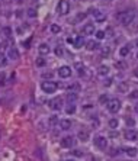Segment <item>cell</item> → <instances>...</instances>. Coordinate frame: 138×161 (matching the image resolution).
Segmentation results:
<instances>
[{
  "instance_id": "cell-1",
  "label": "cell",
  "mask_w": 138,
  "mask_h": 161,
  "mask_svg": "<svg viewBox=\"0 0 138 161\" xmlns=\"http://www.w3.org/2000/svg\"><path fill=\"white\" fill-rule=\"evenodd\" d=\"M118 17H119V20H121L122 25H129V23H132V22H134L135 13L132 10H127V12H122Z\"/></svg>"
},
{
  "instance_id": "cell-2",
  "label": "cell",
  "mask_w": 138,
  "mask_h": 161,
  "mask_svg": "<svg viewBox=\"0 0 138 161\" xmlns=\"http://www.w3.org/2000/svg\"><path fill=\"white\" fill-rule=\"evenodd\" d=\"M41 89H42L44 93H55V90L58 89V84L54 83V81H42Z\"/></svg>"
},
{
  "instance_id": "cell-3",
  "label": "cell",
  "mask_w": 138,
  "mask_h": 161,
  "mask_svg": "<svg viewBox=\"0 0 138 161\" xmlns=\"http://www.w3.org/2000/svg\"><path fill=\"white\" fill-rule=\"evenodd\" d=\"M106 106H108V110H109L110 113H116V112H119V109H121V100H118V99H110V100L106 103Z\"/></svg>"
},
{
  "instance_id": "cell-4",
  "label": "cell",
  "mask_w": 138,
  "mask_h": 161,
  "mask_svg": "<svg viewBox=\"0 0 138 161\" xmlns=\"http://www.w3.org/2000/svg\"><path fill=\"white\" fill-rule=\"evenodd\" d=\"M95 145H96L98 148H100V150H106V147H108V140H106V136H103V135L96 136V138H95Z\"/></svg>"
},
{
  "instance_id": "cell-5",
  "label": "cell",
  "mask_w": 138,
  "mask_h": 161,
  "mask_svg": "<svg viewBox=\"0 0 138 161\" xmlns=\"http://www.w3.org/2000/svg\"><path fill=\"white\" fill-rule=\"evenodd\" d=\"M58 13L60 15H67L68 12H70V3L67 2V0H61V2L58 3Z\"/></svg>"
},
{
  "instance_id": "cell-6",
  "label": "cell",
  "mask_w": 138,
  "mask_h": 161,
  "mask_svg": "<svg viewBox=\"0 0 138 161\" xmlns=\"http://www.w3.org/2000/svg\"><path fill=\"white\" fill-rule=\"evenodd\" d=\"M50 107L53 109V110H60L61 107H63V99L61 97H54V99H51L50 100Z\"/></svg>"
},
{
  "instance_id": "cell-7",
  "label": "cell",
  "mask_w": 138,
  "mask_h": 161,
  "mask_svg": "<svg viewBox=\"0 0 138 161\" xmlns=\"http://www.w3.org/2000/svg\"><path fill=\"white\" fill-rule=\"evenodd\" d=\"M58 76L61 77V78H68L71 76V68L68 67V65H63V67H60V70H58Z\"/></svg>"
},
{
  "instance_id": "cell-8",
  "label": "cell",
  "mask_w": 138,
  "mask_h": 161,
  "mask_svg": "<svg viewBox=\"0 0 138 161\" xmlns=\"http://www.w3.org/2000/svg\"><path fill=\"white\" fill-rule=\"evenodd\" d=\"M90 12H92V15H93L95 20H98V22H103V20H106V15H105L103 12H100L99 9H90Z\"/></svg>"
},
{
  "instance_id": "cell-9",
  "label": "cell",
  "mask_w": 138,
  "mask_h": 161,
  "mask_svg": "<svg viewBox=\"0 0 138 161\" xmlns=\"http://www.w3.org/2000/svg\"><path fill=\"white\" fill-rule=\"evenodd\" d=\"M74 145V138L73 136H64L61 140V147L64 148H71Z\"/></svg>"
},
{
  "instance_id": "cell-10",
  "label": "cell",
  "mask_w": 138,
  "mask_h": 161,
  "mask_svg": "<svg viewBox=\"0 0 138 161\" xmlns=\"http://www.w3.org/2000/svg\"><path fill=\"white\" fill-rule=\"evenodd\" d=\"M83 34L84 35H93L95 34V23H86L83 26Z\"/></svg>"
},
{
  "instance_id": "cell-11",
  "label": "cell",
  "mask_w": 138,
  "mask_h": 161,
  "mask_svg": "<svg viewBox=\"0 0 138 161\" xmlns=\"http://www.w3.org/2000/svg\"><path fill=\"white\" fill-rule=\"evenodd\" d=\"M38 51H39V54H41V55H47V54H50V51H51V50H50V47H48V44H45V42H44V44H41L39 47H38Z\"/></svg>"
},
{
  "instance_id": "cell-12",
  "label": "cell",
  "mask_w": 138,
  "mask_h": 161,
  "mask_svg": "<svg viewBox=\"0 0 138 161\" xmlns=\"http://www.w3.org/2000/svg\"><path fill=\"white\" fill-rule=\"evenodd\" d=\"M86 48H87L89 51H93V50L99 48V44H98L96 41H93V39H90V41L86 42Z\"/></svg>"
},
{
  "instance_id": "cell-13",
  "label": "cell",
  "mask_w": 138,
  "mask_h": 161,
  "mask_svg": "<svg viewBox=\"0 0 138 161\" xmlns=\"http://www.w3.org/2000/svg\"><path fill=\"white\" fill-rule=\"evenodd\" d=\"M58 123H60L61 129H64V131L70 129V128H71V125H73V123H71V121H68V119H61Z\"/></svg>"
},
{
  "instance_id": "cell-14",
  "label": "cell",
  "mask_w": 138,
  "mask_h": 161,
  "mask_svg": "<svg viewBox=\"0 0 138 161\" xmlns=\"http://www.w3.org/2000/svg\"><path fill=\"white\" fill-rule=\"evenodd\" d=\"M98 74L102 76V77L108 76V74H109V67H108V65H100V67L98 68Z\"/></svg>"
},
{
  "instance_id": "cell-15",
  "label": "cell",
  "mask_w": 138,
  "mask_h": 161,
  "mask_svg": "<svg viewBox=\"0 0 138 161\" xmlns=\"http://www.w3.org/2000/svg\"><path fill=\"white\" fill-rule=\"evenodd\" d=\"M127 140L138 141V131H128L127 132Z\"/></svg>"
},
{
  "instance_id": "cell-16",
  "label": "cell",
  "mask_w": 138,
  "mask_h": 161,
  "mask_svg": "<svg viewBox=\"0 0 138 161\" xmlns=\"http://www.w3.org/2000/svg\"><path fill=\"white\" fill-rule=\"evenodd\" d=\"M118 90L121 91V93H128V90H129V84L127 81H122L118 84Z\"/></svg>"
},
{
  "instance_id": "cell-17",
  "label": "cell",
  "mask_w": 138,
  "mask_h": 161,
  "mask_svg": "<svg viewBox=\"0 0 138 161\" xmlns=\"http://www.w3.org/2000/svg\"><path fill=\"white\" fill-rule=\"evenodd\" d=\"M73 45H74V48H77V50L81 48L83 45H84V38L83 36H76V41H74Z\"/></svg>"
},
{
  "instance_id": "cell-18",
  "label": "cell",
  "mask_w": 138,
  "mask_h": 161,
  "mask_svg": "<svg viewBox=\"0 0 138 161\" xmlns=\"http://www.w3.org/2000/svg\"><path fill=\"white\" fill-rule=\"evenodd\" d=\"M9 58H12V60H18V58H19V51H18L15 47H12V48L9 50Z\"/></svg>"
},
{
  "instance_id": "cell-19",
  "label": "cell",
  "mask_w": 138,
  "mask_h": 161,
  "mask_svg": "<svg viewBox=\"0 0 138 161\" xmlns=\"http://www.w3.org/2000/svg\"><path fill=\"white\" fill-rule=\"evenodd\" d=\"M77 136H79V140H80V141H83V142H84V141H87V140H89V131H80Z\"/></svg>"
},
{
  "instance_id": "cell-20",
  "label": "cell",
  "mask_w": 138,
  "mask_h": 161,
  "mask_svg": "<svg viewBox=\"0 0 138 161\" xmlns=\"http://www.w3.org/2000/svg\"><path fill=\"white\" fill-rule=\"evenodd\" d=\"M125 154L128 157H137L138 151H137V148H125Z\"/></svg>"
},
{
  "instance_id": "cell-21",
  "label": "cell",
  "mask_w": 138,
  "mask_h": 161,
  "mask_svg": "<svg viewBox=\"0 0 138 161\" xmlns=\"http://www.w3.org/2000/svg\"><path fill=\"white\" fill-rule=\"evenodd\" d=\"M129 51H131V47H129V45H125V47H122L119 50V54H121V57H127L129 54Z\"/></svg>"
},
{
  "instance_id": "cell-22",
  "label": "cell",
  "mask_w": 138,
  "mask_h": 161,
  "mask_svg": "<svg viewBox=\"0 0 138 161\" xmlns=\"http://www.w3.org/2000/svg\"><path fill=\"white\" fill-rule=\"evenodd\" d=\"M6 48H7V44H6V41L0 42V55H3V54L6 52Z\"/></svg>"
},
{
  "instance_id": "cell-23",
  "label": "cell",
  "mask_w": 138,
  "mask_h": 161,
  "mask_svg": "<svg viewBox=\"0 0 138 161\" xmlns=\"http://www.w3.org/2000/svg\"><path fill=\"white\" fill-rule=\"evenodd\" d=\"M118 125H119L118 119H110V121H109V126H110L112 129H116V128H118Z\"/></svg>"
},
{
  "instance_id": "cell-24",
  "label": "cell",
  "mask_w": 138,
  "mask_h": 161,
  "mask_svg": "<svg viewBox=\"0 0 138 161\" xmlns=\"http://www.w3.org/2000/svg\"><path fill=\"white\" fill-rule=\"evenodd\" d=\"M58 122H60V121H58V118L55 116V115H53V116L50 118V121H48V123H50L51 126H54V125H57Z\"/></svg>"
},
{
  "instance_id": "cell-25",
  "label": "cell",
  "mask_w": 138,
  "mask_h": 161,
  "mask_svg": "<svg viewBox=\"0 0 138 161\" xmlns=\"http://www.w3.org/2000/svg\"><path fill=\"white\" fill-rule=\"evenodd\" d=\"M26 15H28L29 17H36V10H35L34 7H29V9L26 10Z\"/></svg>"
},
{
  "instance_id": "cell-26",
  "label": "cell",
  "mask_w": 138,
  "mask_h": 161,
  "mask_svg": "<svg viewBox=\"0 0 138 161\" xmlns=\"http://www.w3.org/2000/svg\"><path fill=\"white\" fill-rule=\"evenodd\" d=\"M109 54H110V48H109V47H103L102 51H100V55H102V57H108Z\"/></svg>"
},
{
  "instance_id": "cell-27",
  "label": "cell",
  "mask_w": 138,
  "mask_h": 161,
  "mask_svg": "<svg viewBox=\"0 0 138 161\" xmlns=\"http://www.w3.org/2000/svg\"><path fill=\"white\" fill-rule=\"evenodd\" d=\"M76 99H77V95H76V93H73V91L67 95V100H68V102H74Z\"/></svg>"
},
{
  "instance_id": "cell-28",
  "label": "cell",
  "mask_w": 138,
  "mask_h": 161,
  "mask_svg": "<svg viewBox=\"0 0 138 161\" xmlns=\"http://www.w3.org/2000/svg\"><path fill=\"white\" fill-rule=\"evenodd\" d=\"M7 65V58L5 55H0V67H6Z\"/></svg>"
},
{
  "instance_id": "cell-29",
  "label": "cell",
  "mask_w": 138,
  "mask_h": 161,
  "mask_svg": "<svg viewBox=\"0 0 138 161\" xmlns=\"http://www.w3.org/2000/svg\"><path fill=\"white\" fill-rule=\"evenodd\" d=\"M60 31H61V28H60L58 25H55V23L51 25V32H53V34H60Z\"/></svg>"
},
{
  "instance_id": "cell-30",
  "label": "cell",
  "mask_w": 138,
  "mask_h": 161,
  "mask_svg": "<svg viewBox=\"0 0 138 161\" xmlns=\"http://www.w3.org/2000/svg\"><path fill=\"white\" fill-rule=\"evenodd\" d=\"M65 112H67L68 115H71V113H74V112H76V106H74V105H70V106H68V107H67V110H65Z\"/></svg>"
},
{
  "instance_id": "cell-31",
  "label": "cell",
  "mask_w": 138,
  "mask_h": 161,
  "mask_svg": "<svg viewBox=\"0 0 138 161\" xmlns=\"http://www.w3.org/2000/svg\"><path fill=\"white\" fill-rule=\"evenodd\" d=\"M106 35H105V31H96V38L98 39H103Z\"/></svg>"
},
{
  "instance_id": "cell-32",
  "label": "cell",
  "mask_w": 138,
  "mask_h": 161,
  "mask_svg": "<svg viewBox=\"0 0 138 161\" xmlns=\"http://www.w3.org/2000/svg\"><path fill=\"white\" fill-rule=\"evenodd\" d=\"M45 65V60L44 58H36V67H44Z\"/></svg>"
},
{
  "instance_id": "cell-33",
  "label": "cell",
  "mask_w": 138,
  "mask_h": 161,
  "mask_svg": "<svg viewBox=\"0 0 138 161\" xmlns=\"http://www.w3.org/2000/svg\"><path fill=\"white\" fill-rule=\"evenodd\" d=\"M99 102H100V103H108V102H109V97H108V95H103V96H100V97H99Z\"/></svg>"
},
{
  "instance_id": "cell-34",
  "label": "cell",
  "mask_w": 138,
  "mask_h": 161,
  "mask_svg": "<svg viewBox=\"0 0 138 161\" xmlns=\"http://www.w3.org/2000/svg\"><path fill=\"white\" fill-rule=\"evenodd\" d=\"M71 154L76 155V157H83V155H84V152L80 151V150H74V151H71Z\"/></svg>"
},
{
  "instance_id": "cell-35",
  "label": "cell",
  "mask_w": 138,
  "mask_h": 161,
  "mask_svg": "<svg viewBox=\"0 0 138 161\" xmlns=\"http://www.w3.org/2000/svg\"><path fill=\"white\" fill-rule=\"evenodd\" d=\"M6 81V74L5 73H0V86H3Z\"/></svg>"
},
{
  "instance_id": "cell-36",
  "label": "cell",
  "mask_w": 138,
  "mask_h": 161,
  "mask_svg": "<svg viewBox=\"0 0 138 161\" xmlns=\"http://www.w3.org/2000/svg\"><path fill=\"white\" fill-rule=\"evenodd\" d=\"M55 55L57 57H63V48L61 47H57L55 48Z\"/></svg>"
},
{
  "instance_id": "cell-37",
  "label": "cell",
  "mask_w": 138,
  "mask_h": 161,
  "mask_svg": "<svg viewBox=\"0 0 138 161\" xmlns=\"http://www.w3.org/2000/svg\"><path fill=\"white\" fill-rule=\"evenodd\" d=\"M129 97L131 99H138V90H134L132 93H129Z\"/></svg>"
},
{
  "instance_id": "cell-38",
  "label": "cell",
  "mask_w": 138,
  "mask_h": 161,
  "mask_svg": "<svg viewBox=\"0 0 138 161\" xmlns=\"http://www.w3.org/2000/svg\"><path fill=\"white\" fill-rule=\"evenodd\" d=\"M76 68H77V70L81 73V70H84V65H83L81 62H77V64H76Z\"/></svg>"
},
{
  "instance_id": "cell-39",
  "label": "cell",
  "mask_w": 138,
  "mask_h": 161,
  "mask_svg": "<svg viewBox=\"0 0 138 161\" xmlns=\"http://www.w3.org/2000/svg\"><path fill=\"white\" fill-rule=\"evenodd\" d=\"M125 121H127V123H128V125H129V126H134V123H135V122H134V119H132V118H127V119H125Z\"/></svg>"
},
{
  "instance_id": "cell-40",
  "label": "cell",
  "mask_w": 138,
  "mask_h": 161,
  "mask_svg": "<svg viewBox=\"0 0 138 161\" xmlns=\"http://www.w3.org/2000/svg\"><path fill=\"white\" fill-rule=\"evenodd\" d=\"M112 34H113V31H112L110 28H108V29L105 31V35H106V36H112Z\"/></svg>"
},
{
  "instance_id": "cell-41",
  "label": "cell",
  "mask_w": 138,
  "mask_h": 161,
  "mask_svg": "<svg viewBox=\"0 0 138 161\" xmlns=\"http://www.w3.org/2000/svg\"><path fill=\"white\" fill-rule=\"evenodd\" d=\"M74 41H76V36H70V38H67V42H68V44H74Z\"/></svg>"
},
{
  "instance_id": "cell-42",
  "label": "cell",
  "mask_w": 138,
  "mask_h": 161,
  "mask_svg": "<svg viewBox=\"0 0 138 161\" xmlns=\"http://www.w3.org/2000/svg\"><path fill=\"white\" fill-rule=\"evenodd\" d=\"M5 34H6V36H12V31L9 28H5Z\"/></svg>"
},
{
  "instance_id": "cell-43",
  "label": "cell",
  "mask_w": 138,
  "mask_h": 161,
  "mask_svg": "<svg viewBox=\"0 0 138 161\" xmlns=\"http://www.w3.org/2000/svg\"><path fill=\"white\" fill-rule=\"evenodd\" d=\"M115 65H116L118 68H125V64H124V62H116Z\"/></svg>"
},
{
  "instance_id": "cell-44",
  "label": "cell",
  "mask_w": 138,
  "mask_h": 161,
  "mask_svg": "<svg viewBox=\"0 0 138 161\" xmlns=\"http://www.w3.org/2000/svg\"><path fill=\"white\" fill-rule=\"evenodd\" d=\"M110 84H112V78H108V80H105V86H108V87H109Z\"/></svg>"
},
{
  "instance_id": "cell-45",
  "label": "cell",
  "mask_w": 138,
  "mask_h": 161,
  "mask_svg": "<svg viewBox=\"0 0 138 161\" xmlns=\"http://www.w3.org/2000/svg\"><path fill=\"white\" fill-rule=\"evenodd\" d=\"M44 77L47 78V77H53V73L51 71H48V73H44Z\"/></svg>"
},
{
  "instance_id": "cell-46",
  "label": "cell",
  "mask_w": 138,
  "mask_h": 161,
  "mask_svg": "<svg viewBox=\"0 0 138 161\" xmlns=\"http://www.w3.org/2000/svg\"><path fill=\"white\" fill-rule=\"evenodd\" d=\"M135 45H137V47H138V38H137V41H135Z\"/></svg>"
},
{
  "instance_id": "cell-47",
  "label": "cell",
  "mask_w": 138,
  "mask_h": 161,
  "mask_svg": "<svg viewBox=\"0 0 138 161\" xmlns=\"http://www.w3.org/2000/svg\"><path fill=\"white\" fill-rule=\"evenodd\" d=\"M135 76H137V77H138V70H135Z\"/></svg>"
},
{
  "instance_id": "cell-48",
  "label": "cell",
  "mask_w": 138,
  "mask_h": 161,
  "mask_svg": "<svg viewBox=\"0 0 138 161\" xmlns=\"http://www.w3.org/2000/svg\"><path fill=\"white\" fill-rule=\"evenodd\" d=\"M135 112H138V105H137V106H135Z\"/></svg>"
},
{
  "instance_id": "cell-49",
  "label": "cell",
  "mask_w": 138,
  "mask_h": 161,
  "mask_svg": "<svg viewBox=\"0 0 138 161\" xmlns=\"http://www.w3.org/2000/svg\"><path fill=\"white\" fill-rule=\"evenodd\" d=\"M65 161H76V160H65Z\"/></svg>"
},
{
  "instance_id": "cell-50",
  "label": "cell",
  "mask_w": 138,
  "mask_h": 161,
  "mask_svg": "<svg viewBox=\"0 0 138 161\" xmlns=\"http://www.w3.org/2000/svg\"><path fill=\"white\" fill-rule=\"evenodd\" d=\"M137 58H138V54H137Z\"/></svg>"
},
{
  "instance_id": "cell-51",
  "label": "cell",
  "mask_w": 138,
  "mask_h": 161,
  "mask_svg": "<svg viewBox=\"0 0 138 161\" xmlns=\"http://www.w3.org/2000/svg\"><path fill=\"white\" fill-rule=\"evenodd\" d=\"M79 2H81V0H79Z\"/></svg>"
}]
</instances>
